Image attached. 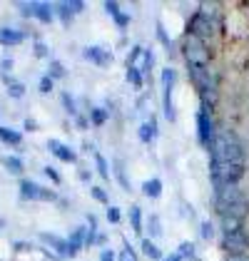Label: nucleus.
I'll return each mask as SVG.
<instances>
[{"mask_svg": "<svg viewBox=\"0 0 249 261\" xmlns=\"http://www.w3.org/2000/svg\"><path fill=\"white\" fill-rule=\"evenodd\" d=\"M207 152L209 164H247L244 142L239 140L232 129H219Z\"/></svg>", "mask_w": 249, "mask_h": 261, "instance_id": "f257e3e1", "label": "nucleus"}, {"mask_svg": "<svg viewBox=\"0 0 249 261\" xmlns=\"http://www.w3.org/2000/svg\"><path fill=\"white\" fill-rule=\"evenodd\" d=\"M214 212L219 217H234V219H247L249 217V199L247 194L239 189V184L225 187L214 192Z\"/></svg>", "mask_w": 249, "mask_h": 261, "instance_id": "f03ea898", "label": "nucleus"}, {"mask_svg": "<svg viewBox=\"0 0 249 261\" xmlns=\"http://www.w3.org/2000/svg\"><path fill=\"white\" fill-rule=\"evenodd\" d=\"M219 28H222V22H219V18L214 15V10L200 8V10H194L192 18L187 20V35L200 38V40L207 42V38H212Z\"/></svg>", "mask_w": 249, "mask_h": 261, "instance_id": "7ed1b4c3", "label": "nucleus"}, {"mask_svg": "<svg viewBox=\"0 0 249 261\" xmlns=\"http://www.w3.org/2000/svg\"><path fill=\"white\" fill-rule=\"evenodd\" d=\"M180 50H182V58H185L187 67H209L212 53H209L205 40L187 35L185 40H182V45H180Z\"/></svg>", "mask_w": 249, "mask_h": 261, "instance_id": "20e7f679", "label": "nucleus"}, {"mask_svg": "<svg viewBox=\"0 0 249 261\" xmlns=\"http://www.w3.org/2000/svg\"><path fill=\"white\" fill-rule=\"evenodd\" d=\"M217 132L219 129H217V122L212 117V112L205 110V107H200V112H197V140H200V144L205 149H209L214 137H217Z\"/></svg>", "mask_w": 249, "mask_h": 261, "instance_id": "39448f33", "label": "nucleus"}, {"mask_svg": "<svg viewBox=\"0 0 249 261\" xmlns=\"http://www.w3.org/2000/svg\"><path fill=\"white\" fill-rule=\"evenodd\" d=\"M219 246H222V251H227V256H234V254H249V231H247V226H244V229H237V231H229V234H222Z\"/></svg>", "mask_w": 249, "mask_h": 261, "instance_id": "423d86ee", "label": "nucleus"}, {"mask_svg": "<svg viewBox=\"0 0 249 261\" xmlns=\"http://www.w3.org/2000/svg\"><path fill=\"white\" fill-rule=\"evenodd\" d=\"M20 197L30 201H55L58 194L47 187H40L38 181L33 179H20Z\"/></svg>", "mask_w": 249, "mask_h": 261, "instance_id": "0eeeda50", "label": "nucleus"}, {"mask_svg": "<svg viewBox=\"0 0 249 261\" xmlns=\"http://www.w3.org/2000/svg\"><path fill=\"white\" fill-rule=\"evenodd\" d=\"M83 58L90 62H95L97 67H107V65H112V60H115V55H112L110 50L100 47V45H87L83 50Z\"/></svg>", "mask_w": 249, "mask_h": 261, "instance_id": "6e6552de", "label": "nucleus"}, {"mask_svg": "<svg viewBox=\"0 0 249 261\" xmlns=\"http://www.w3.org/2000/svg\"><path fill=\"white\" fill-rule=\"evenodd\" d=\"M47 149H50L60 162H65V164H75V162H78V152H75L72 147L62 144L60 140H47Z\"/></svg>", "mask_w": 249, "mask_h": 261, "instance_id": "1a4fd4ad", "label": "nucleus"}, {"mask_svg": "<svg viewBox=\"0 0 249 261\" xmlns=\"http://www.w3.org/2000/svg\"><path fill=\"white\" fill-rule=\"evenodd\" d=\"M85 234H87V226H75L72 234L67 237V251H70V259H75L80 254V249L85 246Z\"/></svg>", "mask_w": 249, "mask_h": 261, "instance_id": "9d476101", "label": "nucleus"}, {"mask_svg": "<svg viewBox=\"0 0 249 261\" xmlns=\"http://www.w3.org/2000/svg\"><path fill=\"white\" fill-rule=\"evenodd\" d=\"M40 239L60 256V259H70V251H67V239H60V237H55V234H47V231H42Z\"/></svg>", "mask_w": 249, "mask_h": 261, "instance_id": "9b49d317", "label": "nucleus"}, {"mask_svg": "<svg viewBox=\"0 0 249 261\" xmlns=\"http://www.w3.org/2000/svg\"><path fill=\"white\" fill-rule=\"evenodd\" d=\"M172 92H175V85H165V87H162V115H165L169 122L177 120V110H175Z\"/></svg>", "mask_w": 249, "mask_h": 261, "instance_id": "f8f14e48", "label": "nucleus"}, {"mask_svg": "<svg viewBox=\"0 0 249 261\" xmlns=\"http://www.w3.org/2000/svg\"><path fill=\"white\" fill-rule=\"evenodd\" d=\"M160 135V127H157V120L150 115V120L142 122L140 124V132H137V137H140V142H145V144H150V142H155V137Z\"/></svg>", "mask_w": 249, "mask_h": 261, "instance_id": "ddd939ff", "label": "nucleus"}, {"mask_svg": "<svg viewBox=\"0 0 249 261\" xmlns=\"http://www.w3.org/2000/svg\"><path fill=\"white\" fill-rule=\"evenodd\" d=\"M25 40V33L15 30V28H0V45L5 47H13V45H20Z\"/></svg>", "mask_w": 249, "mask_h": 261, "instance_id": "4468645a", "label": "nucleus"}, {"mask_svg": "<svg viewBox=\"0 0 249 261\" xmlns=\"http://www.w3.org/2000/svg\"><path fill=\"white\" fill-rule=\"evenodd\" d=\"M33 18L40 20L42 25H50V22L55 20V5H50V3H35V15Z\"/></svg>", "mask_w": 249, "mask_h": 261, "instance_id": "2eb2a0df", "label": "nucleus"}, {"mask_svg": "<svg viewBox=\"0 0 249 261\" xmlns=\"http://www.w3.org/2000/svg\"><path fill=\"white\" fill-rule=\"evenodd\" d=\"M142 194H145L147 199H160L162 197V179L152 177V179L142 181Z\"/></svg>", "mask_w": 249, "mask_h": 261, "instance_id": "dca6fc26", "label": "nucleus"}, {"mask_svg": "<svg viewBox=\"0 0 249 261\" xmlns=\"http://www.w3.org/2000/svg\"><path fill=\"white\" fill-rule=\"evenodd\" d=\"M0 140L5 142V144H10V147H20L22 144V132L13 129V127H3V124H0Z\"/></svg>", "mask_w": 249, "mask_h": 261, "instance_id": "f3484780", "label": "nucleus"}, {"mask_svg": "<svg viewBox=\"0 0 249 261\" xmlns=\"http://www.w3.org/2000/svg\"><path fill=\"white\" fill-rule=\"evenodd\" d=\"M130 226H132V231H135V234H142V231H145L142 209H140L137 204H132V206H130Z\"/></svg>", "mask_w": 249, "mask_h": 261, "instance_id": "a211bd4d", "label": "nucleus"}, {"mask_svg": "<svg viewBox=\"0 0 249 261\" xmlns=\"http://www.w3.org/2000/svg\"><path fill=\"white\" fill-rule=\"evenodd\" d=\"M110 117V110H105V107H90L87 110V120L90 124H95V127H103L105 122Z\"/></svg>", "mask_w": 249, "mask_h": 261, "instance_id": "6ab92c4d", "label": "nucleus"}, {"mask_svg": "<svg viewBox=\"0 0 249 261\" xmlns=\"http://www.w3.org/2000/svg\"><path fill=\"white\" fill-rule=\"evenodd\" d=\"M140 249H142V254H145L147 259H152V261H162L165 259V256H162V251H160V246H157L152 239H142Z\"/></svg>", "mask_w": 249, "mask_h": 261, "instance_id": "aec40b11", "label": "nucleus"}, {"mask_svg": "<svg viewBox=\"0 0 249 261\" xmlns=\"http://www.w3.org/2000/svg\"><path fill=\"white\" fill-rule=\"evenodd\" d=\"M147 231H150V239H160V237L165 234L160 214H150V217H147Z\"/></svg>", "mask_w": 249, "mask_h": 261, "instance_id": "412c9836", "label": "nucleus"}, {"mask_svg": "<svg viewBox=\"0 0 249 261\" xmlns=\"http://www.w3.org/2000/svg\"><path fill=\"white\" fill-rule=\"evenodd\" d=\"M124 80L130 82L135 90H142V85H145V75L140 72V67L135 65V67H127L124 70Z\"/></svg>", "mask_w": 249, "mask_h": 261, "instance_id": "4be33fe9", "label": "nucleus"}, {"mask_svg": "<svg viewBox=\"0 0 249 261\" xmlns=\"http://www.w3.org/2000/svg\"><path fill=\"white\" fill-rule=\"evenodd\" d=\"M112 174H115V179L120 181V187H122L124 192H130L132 187H130V179H127V174H124V162L122 160H112Z\"/></svg>", "mask_w": 249, "mask_h": 261, "instance_id": "5701e85b", "label": "nucleus"}, {"mask_svg": "<svg viewBox=\"0 0 249 261\" xmlns=\"http://www.w3.org/2000/svg\"><path fill=\"white\" fill-rule=\"evenodd\" d=\"M3 167H5L10 174H22V169H25L22 160H20V157H15V154H8V157H3Z\"/></svg>", "mask_w": 249, "mask_h": 261, "instance_id": "b1692460", "label": "nucleus"}, {"mask_svg": "<svg viewBox=\"0 0 249 261\" xmlns=\"http://www.w3.org/2000/svg\"><path fill=\"white\" fill-rule=\"evenodd\" d=\"M219 226H222V234H229V231L244 229V221L234 219V217H219Z\"/></svg>", "mask_w": 249, "mask_h": 261, "instance_id": "393cba45", "label": "nucleus"}, {"mask_svg": "<svg viewBox=\"0 0 249 261\" xmlns=\"http://www.w3.org/2000/svg\"><path fill=\"white\" fill-rule=\"evenodd\" d=\"M65 75H67L65 65H62L60 60H50V65H47V77H50V80H62Z\"/></svg>", "mask_w": 249, "mask_h": 261, "instance_id": "a878e982", "label": "nucleus"}, {"mask_svg": "<svg viewBox=\"0 0 249 261\" xmlns=\"http://www.w3.org/2000/svg\"><path fill=\"white\" fill-rule=\"evenodd\" d=\"M55 18H60L62 25H70L75 15H72V10H70L67 3H58V5H55Z\"/></svg>", "mask_w": 249, "mask_h": 261, "instance_id": "bb28decb", "label": "nucleus"}, {"mask_svg": "<svg viewBox=\"0 0 249 261\" xmlns=\"http://www.w3.org/2000/svg\"><path fill=\"white\" fill-rule=\"evenodd\" d=\"M92 154H95V167H97V174H100L105 181H110V164H107V160H105L100 152H92Z\"/></svg>", "mask_w": 249, "mask_h": 261, "instance_id": "cd10ccee", "label": "nucleus"}, {"mask_svg": "<svg viewBox=\"0 0 249 261\" xmlns=\"http://www.w3.org/2000/svg\"><path fill=\"white\" fill-rule=\"evenodd\" d=\"M155 67V53H152V47H145V53H142V65H140V72L142 75H150V70Z\"/></svg>", "mask_w": 249, "mask_h": 261, "instance_id": "c85d7f7f", "label": "nucleus"}, {"mask_svg": "<svg viewBox=\"0 0 249 261\" xmlns=\"http://www.w3.org/2000/svg\"><path fill=\"white\" fill-rule=\"evenodd\" d=\"M155 28H157V40H160V42H162V45L167 47V55H169V53H175V42L169 40V35H167L165 25H162V22H157Z\"/></svg>", "mask_w": 249, "mask_h": 261, "instance_id": "c756f323", "label": "nucleus"}, {"mask_svg": "<svg viewBox=\"0 0 249 261\" xmlns=\"http://www.w3.org/2000/svg\"><path fill=\"white\" fill-rule=\"evenodd\" d=\"M60 100H62V107H65V112H67L70 117H78V105H75V97H72L70 92H62Z\"/></svg>", "mask_w": 249, "mask_h": 261, "instance_id": "7c9ffc66", "label": "nucleus"}, {"mask_svg": "<svg viewBox=\"0 0 249 261\" xmlns=\"http://www.w3.org/2000/svg\"><path fill=\"white\" fill-rule=\"evenodd\" d=\"M214 234H217V229H214V224H212L209 219H205L202 224H200V237H202L205 241H212L214 239Z\"/></svg>", "mask_w": 249, "mask_h": 261, "instance_id": "2f4dec72", "label": "nucleus"}, {"mask_svg": "<svg viewBox=\"0 0 249 261\" xmlns=\"http://www.w3.org/2000/svg\"><path fill=\"white\" fill-rule=\"evenodd\" d=\"M142 53H145V47H142V45H132V47H130V53H127V67H135V62L140 60V58H142Z\"/></svg>", "mask_w": 249, "mask_h": 261, "instance_id": "473e14b6", "label": "nucleus"}, {"mask_svg": "<svg viewBox=\"0 0 249 261\" xmlns=\"http://www.w3.org/2000/svg\"><path fill=\"white\" fill-rule=\"evenodd\" d=\"M90 197L95 201H100V204H107V206H110V197H107V192H105L103 187H90Z\"/></svg>", "mask_w": 249, "mask_h": 261, "instance_id": "72a5a7b5", "label": "nucleus"}, {"mask_svg": "<svg viewBox=\"0 0 249 261\" xmlns=\"http://www.w3.org/2000/svg\"><path fill=\"white\" fill-rule=\"evenodd\" d=\"M8 95H10L13 100H20L22 95H25V85H22V82H13V85H8Z\"/></svg>", "mask_w": 249, "mask_h": 261, "instance_id": "f704fd0d", "label": "nucleus"}, {"mask_svg": "<svg viewBox=\"0 0 249 261\" xmlns=\"http://www.w3.org/2000/svg\"><path fill=\"white\" fill-rule=\"evenodd\" d=\"M177 254H180L182 259H194V244H192V241H182Z\"/></svg>", "mask_w": 249, "mask_h": 261, "instance_id": "c9c22d12", "label": "nucleus"}, {"mask_svg": "<svg viewBox=\"0 0 249 261\" xmlns=\"http://www.w3.org/2000/svg\"><path fill=\"white\" fill-rule=\"evenodd\" d=\"M33 53H35V58H50V47H47V42H42V40H35Z\"/></svg>", "mask_w": 249, "mask_h": 261, "instance_id": "e433bc0d", "label": "nucleus"}, {"mask_svg": "<svg viewBox=\"0 0 249 261\" xmlns=\"http://www.w3.org/2000/svg\"><path fill=\"white\" fill-rule=\"evenodd\" d=\"M42 174L53 181V184H60V181H62V177L58 174V169H55V167H50V164H47V167H42Z\"/></svg>", "mask_w": 249, "mask_h": 261, "instance_id": "4c0bfd02", "label": "nucleus"}, {"mask_svg": "<svg viewBox=\"0 0 249 261\" xmlns=\"http://www.w3.org/2000/svg\"><path fill=\"white\" fill-rule=\"evenodd\" d=\"M53 87H55V80H50L47 75H42L40 82H38V90H40L42 95H47V92H53Z\"/></svg>", "mask_w": 249, "mask_h": 261, "instance_id": "58836bf2", "label": "nucleus"}, {"mask_svg": "<svg viewBox=\"0 0 249 261\" xmlns=\"http://www.w3.org/2000/svg\"><path fill=\"white\" fill-rule=\"evenodd\" d=\"M103 8H105V13H107V15H112V18H117V15L122 13V10H120V3H115V0H107Z\"/></svg>", "mask_w": 249, "mask_h": 261, "instance_id": "ea45409f", "label": "nucleus"}, {"mask_svg": "<svg viewBox=\"0 0 249 261\" xmlns=\"http://www.w3.org/2000/svg\"><path fill=\"white\" fill-rule=\"evenodd\" d=\"M120 219H122V212L117 206H107V221L110 224H120Z\"/></svg>", "mask_w": 249, "mask_h": 261, "instance_id": "a19ab883", "label": "nucleus"}, {"mask_svg": "<svg viewBox=\"0 0 249 261\" xmlns=\"http://www.w3.org/2000/svg\"><path fill=\"white\" fill-rule=\"evenodd\" d=\"M18 8H20L22 18H33V15H35V3H20Z\"/></svg>", "mask_w": 249, "mask_h": 261, "instance_id": "79ce46f5", "label": "nucleus"}, {"mask_svg": "<svg viewBox=\"0 0 249 261\" xmlns=\"http://www.w3.org/2000/svg\"><path fill=\"white\" fill-rule=\"evenodd\" d=\"M117 261H137V256H135V251H132V246L124 241V251L117 256Z\"/></svg>", "mask_w": 249, "mask_h": 261, "instance_id": "37998d69", "label": "nucleus"}, {"mask_svg": "<svg viewBox=\"0 0 249 261\" xmlns=\"http://www.w3.org/2000/svg\"><path fill=\"white\" fill-rule=\"evenodd\" d=\"M130 20H132V18H130V13H120V15L115 18V25H117L120 30H124V28H130Z\"/></svg>", "mask_w": 249, "mask_h": 261, "instance_id": "c03bdc74", "label": "nucleus"}, {"mask_svg": "<svg viewBox=\"0 0 249 261\" xmlns=\"http://www.w3.org/2000/svg\"><path fill=\"white\" fill-rule=\"evenodd\" d=\"M13 249H15L18 254H25V251H33L35 246H33L30 241H15V244H13Z\"/></svg>", "mask_w": 249, "mask_h": 261, "instance_id": "a18cd8bd", "label": "nucleus"}, {"mask_svg": "<svg viewBox=\"0 0 249 261\" xmlns=\"http://www.w3.org/2000/svg\"><path fill=\"white\" fill-rule=\"evenodd\" d=\"M67 5H70L72 15H80V13L85 10V3H83V0H67Z\"/></svg>", "mask_w": 249, "mask_h": 261, "instance_id": "49530a36", "label": "nucleus"}, {"mask_svg": "<svg viewBox=\"0 0 249 261\" xmlns=\"http://www.w3.org/2000/svg\"><path fill=\"white\" fill-rule=\"evenodd\" d=\"M100 261H117V254L112 249H103L100 251Z\"/></svg>", "mask_w": 249, "mask_h": 261, "instance_id": "de8ad7c7", "label": "nucleus"}, {"mask_svg": "<svg viewBox=\"0 0 249 261\" xmlns=\"http://www.w3.org/2000/svg\"><path fill=\"white\" fill-rule=\"evenodd\" d=\"M22 129H28V132H35V129H38V122H35V120H30V117H28V120L22 122Z\"/></svg>", "mask_w": 249, "mask_h": 261, "instance_id": "09e8293b", "label": "nucleus"}, {"mask_svg": "<svg viewBox=\"0 0 249 261\" xmlns=\"http://www.w3.org/2000/svg\"><path fill=\"white\" fill-rule=\"evenodd\" d=\"M75 124H78L80 129H87V127H90V120H87V117H83V115H78V117H75Z\"/></svg>", "mask_w": 249, "mask_h": 261, "instance_id": "8fccbe9b", "label": "nucleus"}, {"mask_svg": "<svg viewBox=\"0 0 249 261\" xmlns=\"http://www.w3.org/2000/svg\"><path fill=\"white\" fill-rule=\"evenodd\" d=\"M0 67H3V72L13 70V58H3V60H0Z\"/></svg>", "mask_w": 249, "mask_h": 261, "instance_id": "3c124183", "label": "nucleus"}, {"mask_svg": "<svg viewBox=\"0 0 249 261\" xmlns=\"http://www.w3.org/2000/svg\"><path fill=\"white\" fill-rule=\"evenodd\" d=\"M227 261H249V254H234V256H227Z\"/></svg>", "mask_w": 249, "mask_h": 261, "instance_id": "603ef678", "label": "nucleus"}, {"mask_svg": "<svg viewBox=\"0 0 249 261\" xmlns=\"http://www.w3.org/2000/svg\"><path fill=\"white\" fill-rule=\"evenodd\" d=\"M87 224H90V229L97 231V217H95V214H87Z\"/></svg>", "mask_w": 249, "mask_h": 261, "instance_id": "864d4df0", "label": "nucleus"}, {"mask_svg": "<svg viewBox=\"0 0 249 261\" xmlns=\"http://www.w3.org/2000/svg\"><path fill=\"white\" fill-rule=\"evenodd\" d=\"M162 261H182V256H180V254L175 251V254H169V256H165Z\"/></svg>", "mask_w": 249, "mask_h": 261, "instance_id": "5fc2aeb1", "label": "nucleus"}, {"mask_svg": "<svg viewBox=\"0 0 249 261\" xmlns=\"http://www.w3.org/2000/svg\"><path fill=\"white\" fill-rule=\"evenodd\" d=\"M95 244H97V246H105V244H107V237H105V234H97V241H95Z\"/></svg>", "mask_w": 249, "mask_h": 261, "instance_id": "6e6d98bb", "label": "nucleus"}, {"mask_svg": "<svg viewBox=\"0 0 249 261\" xmlns=\"http://www.w3.org/2000/svg\"><path fill=\"white\" fill-rule=\"evenodd\" d=\"M80 179H83V181H90V172H85V169H83V172H80Z\"/></svg>", "mask_w": 249, "mask_h": 261, "instance_id": "4d7b16f0", "label": "nucleus"}, {"mask_svg": "<svg viewBox=\"0 0 249 261\" xmlns=\"http://www.w3.org/2000/svg\"><path fill=\"white\" fill-rule=\"evenodd\" d=\"M3 226H5V221H3V219H0V229H3Z\"/></svg>", "mask_w": 249, "mask_h": 261, "instance_id": "13d9d810", "label": "nucleus"}]
</instances>
